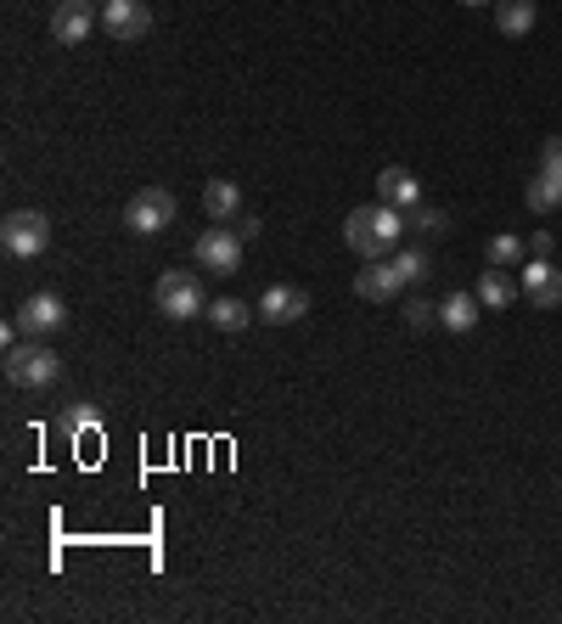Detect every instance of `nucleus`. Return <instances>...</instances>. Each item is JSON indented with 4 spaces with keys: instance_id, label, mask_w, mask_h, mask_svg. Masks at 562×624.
<instances>
[{
    "instance_id": "1",
    "label": "nucleus",
    "mask_w": 562,
    "mask_h": 624,
    "mask_svg": "<svg viewBox=\"0 0 562 624\" xmlns=\"http://www.w3.org/2000/svg\"><path fill=\"white\" fill-rule=\"evenodd\" d=\"M399 237H406V209L372 203V209H349V220H343V243H349L360 259H383V254H394Z\"/></svg>"
},
{
    "instance_id": "2",
    "label": "nucleus",
    "mask_w": 562,
    "mask_h": 624,
    "mask_svg": "<svg viewBox=\"0 0 562 624\" xmlns=\"http://www.w3.org/2000/svg\"><path fill=\"white\" fill-rule=\"evenodd\" d=\"M152 298H157V309H164L169 321L209 316V293H203V282H197L191 270H164V276H157V287H152Z\"/></svg>"
},
{
    "instance_id": "3",
    "label": "nucleus",
    "mask_w": 562,
    "mask_h": 624,
    "mask_svg": "<svg viewBox=\"0 0 562 624\" xmlns=\"http://www.w3.org/2000/svg\"><path fill=\"white\" fill-rule=\"evenodd\" d=\"M57 377H62V361L39 338L7 349V382H17V388H51Z\"/></svg>"
},
{
    "instance_id": "4",
    "label": "nucleus",
    "mask_w": 562,
    "mask_h": 624,
    "mask_svg": "<svg viewBox=\"0 0 562 624\" xmlns=\"http://www.w3.org/2000/svg\"><path fill=\"white\" fill-rule=\"evenodd\" d=\"M46 243H51V220L39 214V209H12L7 220H0V248H7L12 259L46 254Z\"/></svg>"
},
{
    "instance_id": "5",
    "label": "nucleus",
    "mask_w": 562,
    "mask_h": 624,
    "mask_svg": "<svg viewBox=\"0 0 562 624\" xmlns=\"http://www.w3.org/2000/svg\"><path fill=\"white\" fill-rule=\"evenodd\" d=\"M197 264L203 270H214V276H236V270H243V237H236V231H225L220 220L203 231V237H197Z\"/></svg>"
},
{
    "instance_id": "6",
    "label": "nucleus",
    "mask_w": 562,
    "mask_h": 624,
    "mask_svg": "<svg viewBox=\"0 0 562 624\" xmlns=\"http://www.w3.org/2000/svg\"><path fill=\"white\" fill-rule=\"evenodd\" d=\"M169 220H175V198H169L164 186L136 191L130 209H125V225H130V231H141V237H157V231H169Z\"/></svg>"
},
{
    "instance_id": "7",
    "label": "nucleus",
    "mask_w": 562,
    "mask_h": 624,
    "mask_svg": "<svg viewBox=\"0 0 562 624\" xmlns=\"http://www.w3.org/2000/svg\"><path fill=\"white\" fill-rule=\"evenodd\" d=\"M68 327V304L57 298V293H28L23 304H17V332L23 338H51V332H62Z\"/></svg>"
},
{
    "instance_id": "8",
    "label": "nucleus",
    "mask_w": 562,
    "mask_h": 624,
    "mask_svg": "<svg viewBox=\"0 0 562 624\" xmlns=\"http://www.w3.org/2000/svg\"><path fill=\"white\" fill-rule=\"evenodd\" d=\"M304 316H309V293H304V287H293V282L265 287V298H259V321H265V327H293V321H304Z\"/></svg>"
},
{
    "instance_id": "9",
    "label": "nucleus",
    "mask_w": 562,
    "mask_h": 624,
    "mask_svg": "<svg viewBox=\"0 0 562 624\" xmlns=\"http://www.w3.org/2000/svg\"><path fill=\"white\" fill-rule=\"evenodd\" d=\"M102 28L113 34V40H141V34L152 28V12H147V0H107L102 7Z\"/></svg>"
},
{
    "instance_id": "10",
    "label": "nucleus",
    "mask_w": 562,
    "mask_h": 624,
    "mask_svg": "<svg viewBox=\"0 0 562 624\" xmlns=\"http://www.w3.org/2000/svg\"><path fill=\"white\" fill-rule=\"evenodd\" d=\"M399 287H411V282H406V270H399V259H372V264L354 276V293H360V298H372V304H388Z\"/></svg>"
},
{
    "instance_id": "11",
    "label": "nucleus",
    "mask_w": 562,
    "mask_h": 624,
    "mask_svg": "<svg viewBox=\"0 0 562 624\" xmlns=\"http://www.w3.org/2000/svg\"><path fill=\"white\" fill-rule=\"evenodd\" d=\"M91 28H96L91 0H62V7L51 12V40H57V46H85Z\"/></svg>"
},
{
    "instance_id": "12",
    "label": "nucleus",
    "mask_w": 562,
    "mask_h": 624,
    "mask_svg": "<svg viewBox=\"0 0 562 624\" xmlns=\"http://www.w3.org/2000/svg\"><path fill=\"white\" fill-rule=\"evenodd\" d=\"M524 293H529V304L557 309V304H562V270L546 264V259H529V264H524Z\"/></svg>"
},
{
    "instance_id": "13",
    "label": "nucleus",
    "mask_w": 562,
    "mask_h": 624,
    "mask_svg": "<svg viewBox=\"0 0 562 624\" xmlns=\"http://www.w3.org/2000/svg\"><path fill=\"white\" fill-rule=\"evenodd\" d=\"M377 203H388V209H417V203H422L417 175L399 169V164H388V169L377 175Z\"/></svg>"
},
{
    "instance_id": "14",
    "label": "nucleus",
    "mask_w": 562,
    "mask_h": 624,
    "mask_svg": "<svg viewBox=\"0 0 562 624\" xmlns=\"http://www.w3.org/2000/svg\"><path fill=\"white\" fill-rule=\"evenodd\" d=\"M478 309H484V304H478V293H450L445 304H438V321H445L450 332H472L478 327Z\"/></svg>"
},
{
    "instance_id": "15",
    "label": "nucleus",
    "mask_w": 562,
    "mask_h": 624,
    "mask_svg": "<svg viewBox=\"0 0 562 624\" xmlns=\"http://www.w3.org/2000/svg\"><path fill=\"white\" fill-rule=\"evenodd\" d=\"M203 209H209V220H236V209H243L236 180H209L203 186Z\"/></svg>"
},
{
    "instance_id": "16",
    "label": "nucleus",
    "mask_w": 562,
    "mask_h": 624,
    "mask_svg": "<svg viewBox=\"0 0 562 624\" xmlns=\"http://www.w3.org/2000/svg\"><path fill=\"white\" fill-rule=\"evenodd\" d=\"M517 298V287H512V276H506V270L501 264H490L484 270V276H478V304H490V309H506Z\"/></svg>"
},
{
    "instance_id": "17",
    "label": "nucleus",
    "mask_w": 562,
    "mask_h": 624,
    "mask_svg": "<svg viewBox=\"0 0 562 624\" xmlns=\"http://www.w3.org/2000/svg\"><path fill=\"white\" fill-rule=\"evenodd\" d=\"M495 28L501 34H529L535 28V0H495Z\"/></svg>"
},
{
    "instance_id": "18",
    "label": "nucleus",
    "mask_w": 562,
    "mask_h": 624,
    "mask_svg": "<svg viewBox=\"0 0 562 624\" xmlns=\"http://www.w3.org/2000/svg\"><path fill=\"white\" fill-rule=\"evenodd\" d=\"M524 198H529V209H535V214H551V209L562 203V180H551V175L540 169V175H529Z\"/></svg>"
},
{
    "instance_id": "19",
    "label": "nucleus",
    "mask_w": 562,
    "mask_h": 624,
    "mask_svg": "<svg viewBox=\"0 0 562 624\" xmlns=\"http://www.w3.org/2000/svg\"><path fill=\"white\" fill-rule=\"evenodd\" d=\"M209 316H214V327H220V332H243V327L254 321V309H248L243 298H214Z\"/></svg>"
},
{
    "instance_id": "20",
    "label": "nucleus",
    "mask_w": 562,
    "mask_h": 624,
    "mask_svg": "<svg viewBox=\"0 0 562 624\" xmlns=\"http://www.w3.org/2000/svg\"><path fill=\"white\" fill-rule=\"evenodd\" d=\"M524 259H529V248L517 243V237H490V264L512 270V264H524Z\"/></svg>"
},
{
    "instance_id": "21",
    "label": "nucleus",
    "mask_w": 562,
    "mask_h": 624,
    "mask_svg": "<svg viewBox=\"0 0 562 624\" xmlns=\"http://www.w3.org/2000/svg\"><path fill=\"white\" fill-rule=\"evenodd\" d=\"M411 231H422V237H445V231H450V220L445 214H438V209H411Z\"/></svg>"
},
{
    "instance_id": "22",
    "label": "nucleus",
    "mask_w": 562,
    "mask_h": 624,
    "mask_svg": "<svg viewBox=\"0 0 562 624\" xmlns=\"http://www.w3.org/2000/svg\"><path fill=\"white\" fill-rule=\"evenodd\" d=\"M406 321H411V327H417V332H428V327H433V321H438V309H433V304H428V298H411V304H406Z\"/></svg>"
},
{
    "instance_id": "23",
    "label": "nucleus",
    "mask_w": 562,
    "mask_h": 624,
    "mask_svg": "<svg viewBox=\"0 0 562 624\" xmlns=\"http://www.w3.org/2000/svg\"><path fill=\"white\" fill-rule=\"evenodd\" d=\"M540 169H546L551 180H562V136H551V141L540 146Z\"/></svg>"
},
{
    "instance_id": "24",
    "label": "nucleus",
    "mask_w": 562,
    "mask_h": 624,
    "mask_svg": "<svg viewBox=\"0 0 562 624\" xmlns=\"http://www.w3.org/2000/svg\"><path fill=\"white\" fill-rule=\"evenodd\" d=\"M394 259H399V270H406V282H422V276H428V254H422V248L394 254Z\"/></svg>"
},
{
    "instance_id": "25",
    "label": "nucleus",
    "mask_w": 562,
    "mask_h": 624,
    "mask_svg": "<svg viewBox=\"0 0 562 624\" xmlns=\"http://www.w3.org/2000/svg\"><path fill=\"white\" fill-rule=\"evenodd\" d=\"M259 231H265V220H259V214H243V220H236V237H243V243H254Z\"/></svg>"
},
{
    "instance_id": "26",
    "label": "nucleus",
    "mask_w": 562,
    "mask_h": 624,
    "mask_svg": "<svg viewBox=\"0 0 562 624\" xmlns=\"http://www.w3.org/2000/svg\"><path fill=\"white\" fill-rule=\"evenodd\" d=\"M461 7H484V0H461Z\"/></svg>"
}]
</instances>
